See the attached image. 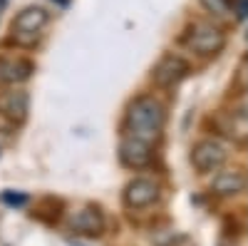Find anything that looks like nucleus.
<instances>
[{
	"label": "nucleus",
	"mask_w": 248,
	"mask_h": 246,
	"mask_svg": "<svg viewBox=\"0 0 248 246\" xmlns=\"http://www.w3.org/2000/svg\"><path fill=\"white\" fill-rule=\"evenodd\" d=\"M164 125H167L164 105L149 95L137 97L127 110V119H124V127H127L129 137H139V139H147V142L159 139Z\"/></svg>",
	"instance_id": "f257e3e1"
},
{
	"label": "nucleus",
	"mask_w": 248,
	"mask_h": 246,
	"mask_svg": "<svg viewBox=\"0 0 248 246\" xmlns=\"http://www.w3.org/2000/svg\"><path fill=\"white\" fill-rule=\"evenodd\" d=\"M47 23H50V13L45 8L28 5L15 15L13 25H10V40L20 48H32L40 40Z\"/></svg>",
	"instance_id": "f03ea898"
},
{
	"label": "nucleus",
	"mask_w": 248,
	"mask_h": 246,
	"mask_svg": "<svg viewBox=\"0 0 248 246\" xmlns=\"http://www.w3.org/2000/svg\"><path fill=\"white\" fill-rule=\"evenodd\" d=\"M181 43L189 48L191 52L201 55V57H214L226 48V33L211 23H203V20H196L189 28L184 30Z\"/></svg>",
	"instance_id": "7ed1b4c3"
},
{
	"label": "nucleus",
	"mask_w": 248,
	"mask_h": 246,
	"mask_svg": "<svg viewBox=\"0 0 248 246\" xmlns=\"http://www.w3.org/2000/svg\"><path fill=\"white\" fill-rule=\"evenodd\" d=\"M223 162H226V149H223L221 142H216V139H201V142H196L194 149H191V164L196 167V172H201V174L216 172Z\"/></svg>",
	"instance_id": "20e7f679"
},
{
	"label": "nucleus",
	"mask_w": 248,
	"mask_h": 246,
	"mask_svg": "<svg viewBox=\"0 0 248 246\" xmlns=\"http://www.w3.org/2000/svg\"><path fill=\"white\" fill-rule=\"evenodd\" d=\"M189 75V63L179 55H164L152 70V80L159 87H174Z\"/></svg>",
	"instance_id": "39448f33"
},
{
	"label": "nucleus",
	"mask_w": 248,
	"mask_h": 246,
	"mask_svg": "<svg viewBox=\"0 0 248 246\" xmlns=\"http://www.w3.org/2000/svg\"><path fill=\"white\" fill-rule=\"evenodd\" d=\"M119 162L129 169H144L152 164V142L139 137H124L119 142Z\"/></svg>",
	"instance_id": "423d86ee"
},
{
	"label": "nucleus",
	"mask_w": 248,
	"mask_h": 246,
	"mask_svg": "<svg viewBox=\"0 0 248 246\" xmlns=\"http://www.w3.org/2000/svg\"><path fill=\"white\" fill-rule=\"evenodd\" d=\"M156 199H159V187L152 179L137 177L124 187V204H127L129 209H147Z\"/></svg>",
	"instance_id": "0eeeda50"
},
{
	"label": "nucleus",
	"mask_w": 248,
	"mask_h": 246,
	"mask_svg": "<svg viewBox=\"0 0 248 246\" xmlns=\"http://www.w3.org/2000/svg\"><path fill=\"white\" fill-rule=\"evenodd\" d=\"M70 231L79 236H99L105 231V214L99 212V207L87 204L70 216Z\"/></svg>",
	"instance_id": "6e6552de"
},
{
	"label": "nucleus",
	"mask_w": 248,
	"mask_h": 246,
	"mask_svg": "<svg viewBox=\"0 0 248 246\" xmlns=\"http://www.w3.org/2000/svg\"><path fill=\"white\" fill-rule=\"evenodd\" d=\"M35 65L25 57H0V82L3 85H17V82L30 80Z\"/></svg>",
	"instance_id": "1a4fd4ad"
},
{
	"label": "nucleus",
	"mask_w": 248,
	"mask_h": 246,
	"mask_svg": "<svg viewBox=\"0 0 248 246\" xmlns=\"http://www.w3.org/2000/svg\"><path fill=\"white\" fill-rule=\"evenodd\" d=\"M28 105H30V97L23 90H13V92L0 95V115L8 117L10 122H17V125H20V122H25Z\"/></svg>",
	"instance_id": "9d476101"
},
{
	"label": "nucleus",
	"mask_w": 248,
	"mask_h": 246,
	"mask_svg": "<svg viewBox=\"0 0 248 246\" xmlns=\"http://www.w3.org/2000/svg\"><path fill=\"white\" fill-rule=\"evenodd\" d=\"M248 187V177L246 172L241 169H229V172H218L214 177V184H211V189L221 197H233V194H241L246 192Z\"/></svg>",
	"instance_id": "9b49d317"
},
{
	"label": "nucleus",
	"mask_w": 248,
	"mask_h": 246,
	"mask_svg": "<svg viewBox=\"0 0 248 246\" xmlns=\"http://www.w3.org/2000/svg\"><path fill=\"white\" fill-rule=\"evenodd\" d=\"M221 132L229 139L238 142V145H246V139H248V112H246V107H241L238 112H231L229 122L221 125Z\"/></svg>",
	"instance_id": "f8f14e48"
},
{
	"label": "nucleus",
	"mask_w": 248,
	"mask_h": 246,
	"mask_svg": "<svg viewBox=\"0 0 248 246\" xmlns=\"http://www.w3.org/2000/svg\"><path fill=\"white\" fill-rule=\"evenodd\" d=\"M201 5L209 10V13L218 15V17H223V15L231 13V0H201Z\"/></svg>",
	"instance_id": "ddd939ff"
},
{
	"label": "nucleus",
	"mask_w": 248,
	"mask_h": 246,
	"mask_svg": "<svg viewBox=\"0 0 248 246\" xmlns=\"http://www.w3.org/2000/svg\"><path fill=\"white\" fill-rule=\"evenodd\" d=\"M3 201L8 207H25L28 204V194H20V192H3Z\"/></svg>",
	"instance_id": "4468645a"
},
{
	"label": "nucleus",
	"mask_w": 248,
	"mask_h": 246,
	"mask_svg": "<svg viewBox=\"0 0 248 246\" xmlns=\"http://www.w3.org/2000/svg\"><path fill=\"white\" fill-rule=\"evenodd\" d=\"M231 13H236L238 20H246V15H248V0H231Z\"/></svg>",
	"instance_id": "2eb2a0df"
},
{
	"label": "nucleus",
	"mask_w": 248,
	"mask_h": 246,
	"mask_svg": "<svg viewBox=\"0 0 248 246\" xmlns=\"http://www.w3.org/2000/svg\"><path fill=\"white\" fill-rule=\"evenodd\" d=\"M238 82H241V90L248 92V57L241 60V67H238Z\"/></svg>",
	"instance_id": "dca6fc26"
},
{
	"label": "nucleus",
	"mask_w": 248,
	"mask_h": 246,
	"mask_svg": "<svg viewBox=\"0 0 248 246\" xmlns=\"http://www.w3.org/2000/svg\"><path fill=\"white\" fill-rule=\"evenodd\" d=\"M167 246H196V244H194V241H191L189 236H184V234H176V236H174V239H171V241H169Z\"/></svg>",
	"instance_id": "f3484780"
},
{
	"label": "nucleus",
	"mask_w": 248,
	"mask_h": 246,
	"mask_svg": "<svg viewBox=\"0 0 248 246\" xmlns=\"http://www.w3.org/2000/svg\"><path fill=\"white\" fill-rule=\"evenodd\" d=\"M55 3H60V5H67V3H70V0H55Z\"/></svg>",
	"instance_id": "a211bd4d"
}]
</instances>
